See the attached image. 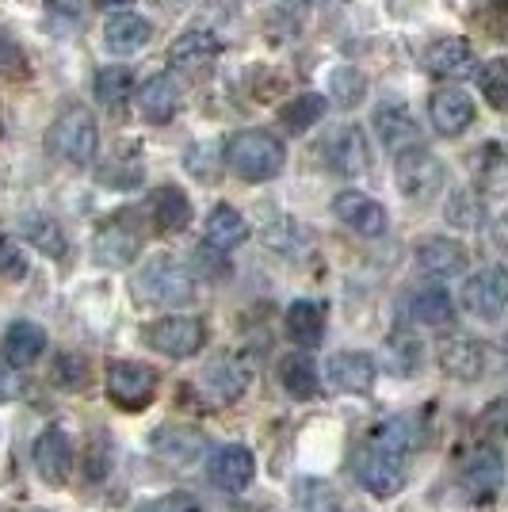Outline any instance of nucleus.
<instances>
[{"label": "nucleus", "mask_w": 508, "mask_h": 512, "mask_svg": "<svg viewBox=\"0 0 508 512\" xmlns=\"http://www.w3.org/2000/svg\"><path fill=\"white\" fill-rule=\"evenodd\" d=\"M222 157H226L233 176H241L249 184H268L287 165L283 142H279L276 134H268V130H237V134H230Z\"/></svg>", "instance_id": "nucleus-1"}, {"label": "nucleus", "mask_w": 508, "mask_h": 512, "mask_svg": "<svg viewBox=\"0 0 508 512\" xmlns=\"http://www.w3.org/2000/svg\"><path fill=\"white\" fill-rule=\"evenodd\" d=\"M134 295H138V302H149V306L180 310V306L195 302V279H191V272L180 260L153 256L149 264L138 268V276H134Z\"/></svg>", "instance_id": "nucleus-2"}, {"label": "nucleus", "mask_w": 508, "mask_h": 512, "mask_svg": "<svg viewBox=\"0 0 508 512\" xmlns=\"http://www.w3.org/2000/svg\"><path fill=\"white\" fill-rule=\"evenodd\" d=\"M96 146H100L96 115L81 104L65 107L46 130V150L54 153L58 161H65V165H77V169H85L88 161L96 157Z\"/></svg>", "instance_id": "nucleus-3"}, {"label": "nucleus", "mask_w": 508, "mask_h": 512, "mask_svg": "<svg viewBox=\"0 0 508 512\" xmlns=\"http://www.w3.org/2000/svg\"><path fill=\"white\" fill-rule=\"evenodd\" d=\"M142 341L153 352L169 356V360H191L207 344V325L199 318H191V314H172V318L153 321L146 333H142Z\"/></svg>", "instance_id": "nucleus-4"}, {"label": "nucleus", "mask_w": 508, "mask_h": 512, "mask_svg": "<svg viewBox=\"0 0 508 512\" xmlns=\"http://www.w3.org/2000/svg\"><path fill=\"white\" fill-rule=\"evenodd\" d=\"M157 371L146 367V363L134 360H119L107 367V398L127 413H142V409L157 398Z\"/></svg>", "instance_id": "nucleus-5"}, {"label": "nucleus", "mask_w": 508, "mask_h": 512, "mask_svg": "<svg viewBox=\"0 0 508 512\" xmlns=\"http://www.w3.org/2000/svg\"><path fill=\"white\" fill-rule=\"evenodd\" d=\"M444 161L436 157L432 150H405L394 157V180H398V188L402 195L409 199H428V195H436L444 188Z\"/></svg>", "instance_id": "nucleus-6"}, {"label": "nucleus", "mask_w": 508, "mask_h": 512, "mask_svg": "<svg viewBox=\"0 0 508 512\" xmlns=\"http://www.w3.org/2000/svg\"><path fill=\"white\" fill-rule=\"evenodd\" d=\"M463 306L482 321L501 318L508 310V268L489 264L463 283Z\"/></svg>", "instance_id": "nucleus-7"}, {"label": "nucleus", "mask_w": 508, "mask_h": 512, "mask_svg": "<svg viewBox=\"0 0 508 512\" xmlns=\"http://www.w3.org/2000/svg\"><path fill=\"white\" fill-rule=\"evenodd\" d=\"M321 157H325V169L337 172V176H360L371 169V146H367V134L363 127H337L329 130V138L321 142Z\"/></svg>", "instance_id": "nucleus-8"}, {"label": "nucleus", "mask_w": 508, "mask_h": 512, "mask_svg": "<svg viewBox=\"0 0 508 512\" xmlns=\"http://www.w3.org/2000/svg\"><path fill=\"white\" fill-rule=\"evenodd\" d=\"M352 467H356V482H360L367 493H375V497H394V493H402L405 463L398 455L379 451V448H360L356 459H352Z\"/></svg>", "instance_id": "nucleus-9"}, {"label": "nucleus", "mask_w": 508, "mask_h": 512, "mask_svg": "<svg viewBox=\"0 0 508 512\" xmlns=\"http://www.w3.org/2000/svg\"><path fill=\"white\" fill-rule=\"evenodd\" d=\"M31 463H35L46 486H65L69 474H73V440H69V432L58 425L43 428L35 436V444H31Z\"/></svg>", "instance_id": "nucleus-10"}, {"label": "nucleus", "mask_w": 508, "mask_h": 512, "mask_svg": "<svg viewBox=\"0 0 508 512\" xmlns=\"http://www.w3.org/2000/svg\"><path fill=\"white\" fill-rule=\"evenodd\" d=\"M256 478V459L249 448L241 444H222L211 451L207 459V482L222 493H241L249 490V482Z\"/></svg>", "instance_id": "nucleus-11"}, {"label": "nucleus", "mask_w": 508, "mask_h": 512, "mask_svg": "<svg viewBox=\"0 0 508 512\" xmlns=\"http://www.w3.org/2000/svg\"><path fill=\"white\" fill-rule=\"evenodd\" d=\"M149 451L169 467H191L207 451V436L195 425H161L149 436Z\"/></svg>", "instance_id": "nucleus-12"}, {"label": "nucleus", "mask_w": 508, "mask_h": 512, "mask_svg": "<svg viewBox=\"0 0 508 512\" xmlns=\"http://www.w3.org/2000/svg\"><path fill=\"white\" fill-rule=\"evenodd\" d=\"M428 119H432L436 134H444V138L463 134V130L474 123V100H470V92H463V88H455V85L436 88V92L428 96Z\"/></svg>", "instance_id": "nucleus-13"}, {"label": "nucleus", "mask_w": 508, "mask_h": 512, "mask_svg": "<svg viewBox=\"0 0 508 512\" xmlns=\"http://www.w3.org/2000/svg\"><path fill=\"white\" fill-rule=\"evenodd\" d=\"M371 130L379 134V142L394 153V157L421 146V127H417V119L409 115V107H402V104H382L379 111H375V119H371Z\"/></svg>", "instance_id": "nucleus-14"}, {"label": "nucleus", "mask_w": 508, "mask_h": 512, "mask_svg": "<svg viewBox=\"0 0 508 512\" xmlns=\"http://www.w3.org/2000/svg\"><path fill=\"white\" fill-rule=\"evenodd\" d=\"M466 260H470V253H466L463 241H455V237H424L421 245H417V268H421L424 276H463Z\"/></svg>", "instance_id": "nucleus-15"}, {"label": "nucleus", "mask_w": 508, "mask_h": 512, "mask_svg": "<svg viewBox=\"0 0 508 512\" xmlns=\"http://www.w3.org/2000/svg\"><path fill=\"white\" fill-rule=\"evenodd\" d=\"M424 69L440 81H463L470 73H478V58L466 39H440L424 50Z\"/></svg>", "instance_id": "nucleus-16"}, {"label": "nucleus", "mask_w": 508, "mask_h": 512, "mask_svg": "<svg viewBox=\"0 0 508 512\" xmlns=\"http://www.w3.org/2000/svg\"><path fill=\"white\" fill-rule=\"evenodd\" d=\"M333 214H337L348 230H356L360 237L386 234V211H382V203H375L371 195L340 192L337 199H333Z\"/></svg>", "instance_id": "nucleus-17"}, {"label": "nucleus", "mask_w": 508, "mask_h": 512, "mask_svg": "<svg viewBox=\"0 0 508 512\" xmlns=\"http://www.w3.org/2000/svg\"><path fill=\"white\" fill-rule=\"evenodd\" d=\"M92 249H96V260L104 268H127V264H134V256L142 253V234L134 226H127V218L123 222L115 218V222L100 226Z\"/></svg>", "instance_id": "nucleus-18"}, {"label": "nucleus", "mask_w": 508, "mask_h": 512, "mask_svg": "<svg viewBox=\"0 0 508 512\" xmlns=\"http://www.w3.org/2000/svg\"><path fill=\"white\" fill-rule=\"evenodd\" d=\"M46 352V329L39 321H12L8 325V333H4V344H0V356L12 363L16 371L20 367H31V363H39Z\"/></svg>", "instance_id": "nucleus-19"}, {"label": "nucleus", "mask_w": 508, "mask_h": 512, "mask_svg": "<svg viewBox=\"0 0 508 512\" xmlns=\"http://www.w3.org/2000/svg\"><path fill=\"white\" fill-rule=\"evenodd\" d=\"M325 371H329V383L344 394H367L379 379V367L367 352H337Z\"/></svg>", "instance_id": "nucleus-20"}, {"label": "nucleus", "mask_w": 508, "mask_h": 512, "mask_svg": "<svg viewBox=\"0 0 508 512\" xmlns=\"http://www.w3.org/2000/svg\"><path fill=\"white\" fill-rule=\"evenodd\" d=\"M505 482V459L493 448H478L470 459L463 463V490L482 501V497H493Z\"/></svg>", "instance_id": "nucleus-21"}, {"label": "nucleus", "mask_w": 508, "mask_h": 512, "mask_svg": "<svg viewBox=\"0 0 508 512\" xmlns=\"http://www.w3.org/2000/svg\"><path fill=\"white\" fill-rule=\"evenodd\" d=\"M440 367H444V375L459 379V383H474L486 371V348L470 337H451L440 344Z\"/></svg>", "instance_id": "nucleus-22"}, {"label": "nucleus", "mask_w": 508, "mask_h": 512, "mask_svg": "<svg viewBox=\"0 0 508 512\" xmlns=\"http://www.w3.org/2000/svg\"><path fill=\"white\" fill-rule=\"evenodd\" d=\"M149 35H153V27H149V20L138 16V12H115V16L104 23V46L111 54H119V58L138 54V50L149 43Z\"/></svg>", "instance_id": "nucleus-23"}, {"label": "nucleus", "mask_w": 508, "mask_h": 512, "mask_svg": "<svg viewBox=\"0 0 508 512\" xmlns=\"http://www.w3.org/2000/svg\"><path fill=\"white\" fill-rule=\"evenodd\" d=\"M176 107H180V88L172 81L169 73H157V77H149L142 92H138V115L153 123V127H161V123H172V115H176Z\"/></svg>", "instance_id": "nucleus-24"}, {"label": "nucleus", "mask_w": 508, "mask_h": 512, "mask_svg": "<svg viewBox=\"0 0 508 512\" xmlns=\"http://www.w3.org/2000/svg\"><path fill=\"white\" fill-rule=\"evenodd\" d=\"M218 54H222V43L211 31H188L169 46V65L180 73H203Z\"/></svg>", "instance_id": "nucleus-25"}, {"label": "nucleus", "mask_w": 508, "mask_h": 512, "mask_svg": "<svg viewBox=\"0 0 508 512\" xmlns=\"http://www.w3.org/2000/svg\"><path fill=\"white\" fill-rule=\"evenodd\" d=\"M149 218H153V226L161 230V234H180V230H188L191 226V199L180 188H153L149 192Z\"/></svg>", "instance_id": "nucleus-26"}, {"label": "nucleus", "mask_w": 508, "mask_h": 512, "mask_svg": "<svg viewBox=\"0 0 508 512\" xmlns=\"http://www.w3.org/2000/svg\"><path fill=\"white\" fill-rule=\"evenodd\" d=\"M279 383L283 390L295 398V402H310V398H318V363L310 360L306 352H291V356H283L279 360Z\"/></svg>", "instance_id": "nucleus-27"}, {"label": "nucleus", "mask_w": 508, "mask_h": 512, "mask_svg": "<svg viewBox=\"0 0 508 512\" xmlns=\"http://www.w3.org/2000/svg\"><path fill=\"white\" fill-rule=\"evenodd\" d=\"M287 337L298 348H318L321 337H325V310H321V302L298 299L287 306Z\"/></svg>", "instance_id": "nucleus-28"}, {"label": "nucleus", "mask_w": 508, "mask_h": 512, "mask_svg": "<svg viewBox=\"0 0 508 512\" xmlns=\"http://www.w3.org/2000/svg\"><path fill=\"white\" fill-rule=\"evenodd\" d=\"M409 318L417 325H428V329H447L455 321V302L444 287H424L409 302Z\"/></svg>", "instance_id": "nucleus-29"}, {"label": "nucleus", "mask_w": 508, "mask_h": 512, "mask_svg": "<svg viewBox=\"0 0 508 512\" xmlns=\"http://www.w3.org/2000/svg\"><path fill=\"white\" fill-rule=\"evenodd\" d=\"M249 237V222L241 218V211H233V207H214L211 218H207V245L218 249V253H230L237 249L241 241Z\"/></svg>", "instance_id": "nucleus-30"}, {"label": "nucleus", "mask_w": 508, "mask_h": 512, "mask_svg": "<svg viewBox=\"0 0 508 512\" xmlns=\"http://www.w3.org/2000/svg\"><path fill=\"white\" fill-rule=\"evenodd\" d=\"M421 444V425L413 421V417H386L375 432H371V448L379 451H390V455H398L402 459L405 451H413Z\"/></svg>", "instance_id": "nucleus-31"}, {"label": "nucleus", "mask_w": 508, "mask_h": 512, "mask_svg": "<svg viewBox=\"0 0 508 512\" xmlns=\"http://www.w3.org/2000/svg\"><path fill=\"white\" fill-rule=\"evenodd\" d=\"M23 237H27V245H35L43 256L50 260H62L69 253V241H65L62 226L54 222V218H46V214H23L20 222Z\"/></svg>", "instance_id": "nucleus-32"}, {"label": "nucleus", "mask_w": 508, "mask_h": 512, "mask_svg": "<svg viewBox=\"0 0 508 512\" xmlns=\"http://www.w3.org/2000/svg\"><path fill=\"white\" fill-rule=\"evenodd\" d=\"M203 383H207V398H211V402H218V406H230V402H237V398L245 394L249 375H245L237 363H214L211 371L203 375Z\"/></svg>", "instance_id": "nucleus-33"}, {"label": "nucleus", "mask_w": 508, "mask_h": 512, "mask_svg": "<svg viewBox=\"0 0 508 512\" xmlns=\"http://www.w3.org/2000/svg\"><path fill=\"white\" fill-rule=\"evenodd\" d=\"M291 497L295 512H340V493L325 478H298Z\"/></svg>", "instance_id": "nucleus-34"}, {"label": "nucleus", "mask_w": 508, "mask_h": 512, "mask_svg": "<svg viewBox=\"0 0 508 512\" xmlns=\"http://www.w3.org/2000/svg\"><path fill=\"white\" fill-rule=\"evenodd\" d=\"M325 107H329V104H325V96H318V92H306V96H295L291 104H283V111H279V123H283V130H291V134H306L314 123H321Z\"/></svg>", "instance_id": "nucleus-35"}, {"label": "nucleus", "mask_w": 508, "mask_h": 512, "mask_svg": "<svg viewBox=\"0 0 508 512\" xmlns=\"http://www.w3.org/2000/svg\"><path fill=\"white\" fill-rule=\"evenodd\" d=\"M130 92H134V69H127V65H104L96 73V104L119 107L127 104Z\"/></svg>", "instance_id": "nucleus-36"}, {"label": "nucleus", "mask_w": 508, "mask_h": 512, "mask_svg": "<svg viewBox=\"0 0 508 512\" xmlns=\"http://www.w3.org/2000/svg\"><path fill=\"white\" fill-rule=\"evenodd\" d=\"M329 96H333L337 107L363 104V96H367V77H363L356 65H337V69L329 73Z\"/></svg>", "instance_id": "nucleus-37"}, {"label": "nucleus", "mask_w": 508, "mask_h": 512, "mask_svg": "<svg viewBox=\"0 0 508 512\" xmlns=\"http://www.w3.org/2000/svg\"><path fill=\"white\" fill-rule=\"evenodd\" d=\"M50 383L65 394H81L88 386V360L81 352H58V360L50 367Z\"/></svg>", "instance_id": "nucleus-38"}, {"label": "nucleus", "mask_w": 508, "mask_h": 512, "mask_svg": "<svg viewBox=\"0 0 508 512\" xmlns=\"http://www.w3.org/2000/svg\"><path fill=\"white\" fill-rule=\"evenodd\" d=\"M478 81H482V96L497 111H508V58H493L478 69Z\"/></svg>", "instance_id": "nucleus-39"}, {"label": "nucleus", "mask_w": 508, "mask_h": 512, "mask_svg": "<svg viewBox=\"0 0 508 512\" xmlns=\"http://www.w3.org/2000/svg\"><path fill=\"white\" fill-rule=\"evenodd\" d=\"M447 222L451 226H459V230H478L482 226V218H486V207H482V199L474 192H455L447 199Z\"/></svg>", "instance_id": "nucleus-40"}, {"label": "nucleus", "mask_w": 508, "mask_h": 512, "mask_svg": "<svg viewBox=\"0 0 508 512\" xmlns=\"http://www.w3.org/2000/svg\"><path fill=\"white\" fill-rule=\"evenodd\" d=\"M424 360V348L417 337H409V333H398V337H390V371L394 375H413Z\"/></svg>", "instance_id": "nucleus-41"}, {"label": "nucleus", "mask_w": 508, "mask_h": 512, "mask_svg": "<svg viewBox=\"0 0 508 512\" xmlns=\"http://www.w3.org/2000/svg\"><path fill=\"white\" fill-rule=\"evenodd\" d=\"M27 253L12 237H0V279H23L27 276Z\"/></svg>", "instance_id": "nucleus-42"}, {"label": "nucleus", "mask_w": 508, "mask_h": 512, "mask_svg": "<svg viewBox=\"0 0 508 512\" xmlns=\"http://www.w3.org/2000/svg\"><path fill=\"white\" fill-rule=\"evenodd\" d=\"M142 512H203L199 509V501H195V493L188 490H172V493H161V497H153L142 505Z\"/></svg>", "instance_id": "nucleus-43"}, {"label": "nucleus", "mask_w": 508, "mask_h": 512, "mask_svg": "<svg viewBox=\"0 0 508 512\" xmlns=\"http://www.w3.org/2000/svg\"><path fill=\"white\" fill-rule=\"evenodd\" d=\"M127 161H111L104 172H100V180L104 184H111V188H138L142 184V165H130V169H123Z\"/></svg>", "instance_id": "nucleus-44"}, {"label": "nucleus", "mask_w": 508, "mask_h": 512, "mask_svg": "<svg viewBox=\"0 0 508 512\" xmlns=\"http://www.w3.org/2000/svg\"><path fill=\"white\" fill-rule=\"evenodd\" d=\"M27 73V54L20 50V43L0 39V77H23Z\"/></svg>", "instance_id": "nucleus-45"}, {"label": "nucleus", "mask_w": 508, "mask_h": 512, "mask_svg": "<svg viewBox=\"0 0 508 512\" xmlns=\"http://www.w3.org/2000/svg\"><path fill=\"white\" fill-rule=\"evenodd\" d=\"M195 260H199V272L203 276H214V279H222L230 268H226V260L218 256V249H211V245H199L195 249Z\"/></svg>", "instance_id": "nucleus-46"}, {"label": "nucleus", "mask_w": 508, "mask_h": 512, "mask_svg": "<svg viewBox=\"0 0 508 512\" xmlns=\"http://www.w3.org/2000/svg\"><path fill=\"white\" fill-rule=\"evenodd\" d=\"M20 371L0 356V402H16L20 398Z\"/></svg>", "instance_id": "nucleus-47"}, {"label": "nucleus", "mask_w": 508, "mask_h": 512, "mask_svg": "<svg viewBox=\"0 0 508 512\" xmlns=\"http://www.w3.org/2000/svg\"><path fill=\"white\" fill-rule=\"evenodd\" d=\"M482 417H486V425L493 428L497 436H505V440H508V398H497V402H489Z\"/></svg>", "instance_id": "nucleus-48"}]
</instances>
